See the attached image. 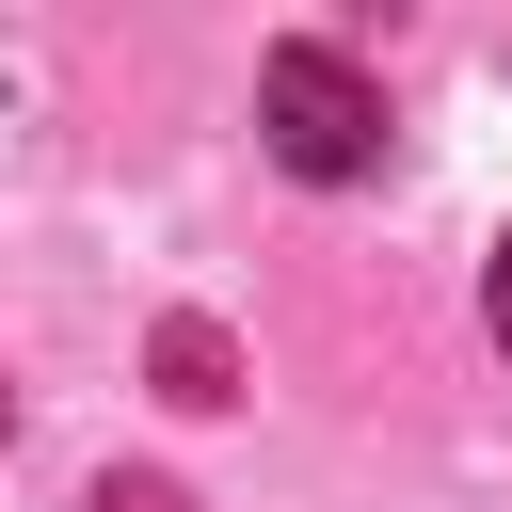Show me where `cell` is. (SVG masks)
<instances>
[{"label": "cell", "mask_w": 512, "mask_h": 512, "mask_svg": "<svg viewBox=\"0 0 512 512\" xmlns=\"http://www.w3.org/2000/svg\"><path fill=\"white\" fill-rule=\"evenodd\" d=\"M0 432H16V400H0Z\"/></svg>", "instance_id": "4"}, {"label": "cell", "mask_w": 512, "mask_h": 512, "mask_svg": "<svg viewBox=\"0 0 512 512\" xmlns=\"http://www.w3.org/2000/svg\"><path fill=\"white\" fill-rule=\"evenodd\" d=\"M256 144H272L288 176H368V160H384V96H368V64L320 48V32H288V48L256 64Z\"/></svg>", "instance_id": "1"}, {"label": "cell", "mask_w": 512, "mask_h": 512, "mask_svg": "<svg viewBox=\"0 0 512 512\" xmlns=\"http://www.w3.org/2000/svg\"><path fill=\"white\" fill-rule=\"evenodd\" d=\"M496 336H512V240H496Z\"/></svg>", "instance_id": "3"}, {"label": "cell", "mask_w": 512, "mask_h": 512, "mask_svg": "<svg viewBox=\"0 0 512 512\" xmlns=\"http://www.w3.org/2000/svg\"><path fill=\"white\" fill-rule=\"evenodd\" d=\"M160 368H176V400H224V336H208V320H176V336H160Z\"/></svg>", "instance_id": "2"}]
</instances>
